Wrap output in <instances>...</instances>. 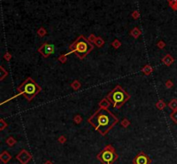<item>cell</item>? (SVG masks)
<instances>
[{"instance_id":"obj_13","label":"cell","mask_w":177,"mask_h":164,"mask_svg":"<svg viewBox=\"0 0 177 164\" xmlns=\"http://www.w3.org/2000/svg\"><path fill=\"white\" fill-rule=\"evenodd\" d=\"M112 103L110 102V101L108 100V99L104 98L100 101V103H99V107H100V108H107L108 109V107H110V105Z\"/></svg>"},{"instance_id":"obj_6","label":"cell","mask_w":177,"mask_h":164,"mask_svg":"<svg viewBox=\"0 0 177 164\" xmlns=\"http://www.w3.org/2000/svg\"><path fill=\"white\" fill-rule=\"evenodd\" d=\"M37 51L43 58H49L55 53V46L49 43H43Z\"/></svg>"},{"instance_id":"obj_2","label":"cell","mask_w":177,"mask_h":164,"mask_svg":"<svg viewBox=\"0 0 177 164\" xmlns=\"http://www.w3.org/2000/svg\"><path fill=\"white\" fill-rule=\"evenodd\" d=\"M93 43H91L88 39H87L84 35H80L68 47V53H67V55L74 53L80 59L85 58L89 53L93 50Z\"/></svg>"},{"instance_id":"obj_8","label":"cell","mask_w":177,"mask_h":164,"mask_svg":"<svg viewBox=\"0 0 177 164\" xmlns=\"http://www.w3.org/2000/svg\"><path fill=\"white\" fill-rule=\"evenodd\" d=\"M16 159H17L21 164H28V162H30L32 159V155L28 150H26L25 149H23L17 155Z\"/></svg>"},{"instance_id":"obj_21","label":"cell","mask_w":177,"mask_h":164,"mask_svg":"<svg viewBox=\"0 0 177 164\" xmlns=\"http://www.w3.org/2000/svg\"><path fill=\"white\" fill-rule=\"evenodd\" d=\"M94 44L97 46L98 47H102L104 45V41L101 38V37H97V39H96Z\"/></svg>"},{"instance_id":"obj_1","label":"cell","mask_w":177,"mask_h":164,"mask_svg":"<svg viewBox=\"0 0 177 164\" xmlns=\"http://www.w3.org/2000/svg\"><path fill=\"white\" fill-rule=\"evenodd\" d=\"M119 121V118L115 116L111 111L107 108L100 107L87 120V122L102 136H106Z\"/></svg>"},{"instance_id":"obj_7","label":"cell","mask_w":177,"mask_h":164,"mask_svg":"<svg viewBox=\"0 0 177 164\" xmlns=\"http://www.w3.org/2000/svg\"><path fill=\"white\" fill-rule=\"evenodd\" d=\"M152 162L151 158L143 151H140L133 159L132 164H150Z\"/></svg>"},{"instance_id":"obj_5","label":"cell","mask_w":177,"mask_h":164,"mask_svg":"<svg viewBox=\"0 0 177 164\" xmlns=\"http://www.w3.org/2000/svg\"><path fill=\"white\" fill-rule=\"evenodd\" d=\"M119 158L114 147L112 144L106 145L97 155V159L100 161L102 164H112Z\"/></svg>"},{"instance_id":"obj_12","label":"cell","mask_w":177,"mask_h":164,"mask_svg":"<svg viewBox=\"0 0 177 164\" xmlns=\"http://www.w3.org/2000/svg\"><path fill=\"white\" fill-rule=\"evenodd\" d=\"M153 71H154V69H153V67L150 64H146V65L143 66V69H142V72H143L145 76H149Z\"/></svg>"},{"instance_id":"obj_20","label":"cell","mask_w":177,"mask_h":164,"mask_svg":"<svg viewBox=\"0 0 177 164\" xmlns=\"http://www.w3.org/2000/svg\"><path fill=\"white\" fill-rule=\"evenodd\" d=\"M112 47L115 48V49H119V48L122 46V43L119 40L115 39L114 41L112 42Z\"/></svg>"},{"instance_id":"obj_3","label":"cell","mask_w":177,"mask_h":164,"mask_svg":"<svg viewBox=\"0 0 177 164\" xmlns=\"http://www.w3.org/2000/svg\"><path fill=\"white\" fill-rule=\"evenodd\" d=\"M17 90L18 91V94L16 95L14 97L10 98V100H11L13 98H16L19 95H23L24 98L26 99L28 101H31L32 99H33L35 96H36L38 94L41 92L42 88L37 84V83L35 82V80H33L31 77H28L24 80L22 84H20L17 87ZM8 100V101H10Z\"/></svg>"},{"instance_id":"obj_19","label":"cell","mask_w":177,"mask_h":164,"mask_svg":"<svg viewBox=\"0 0 177 164\" xmlns=\"http://www.w3.org/2000/svg\"><path fill=\"white\" fill-rule=\"evenodd\" d=\"M165 107H166V103L164 102L163 100H159L156 103H155V107L159 110H162Z\"/></svg>"},{"instance_id":"obj_10","label":"cell","mask_w":177,"mask_h":164,"mask_svg":"<svg viewBox=\"0 0 177 164\" xmlns=\"http://www.w3.org/2000/svg\"><path fill=\"white\" fill-rule=\"evenodd\" d=\"M174 61H175V58H174L170 54H167L162 58V62L167 66H170L171 64L174 63Z\"/></svg>"},{"instance_id":"obj_32","label":"cell","mask_w":177,"mask_h":164,"mask_svg":"<svg viewBox=\"0 0 177 164\" xmlns=\"http://www.w3.org/2000/svg\"><path fill=\"white\" fill-rule=\"evenodd\" d=\"M165 86H166V88H172L173 86H174V83H173V82L171 81V80H167V81H166V83H165Z\"/></svg>"},{"instance_id":"obj_33","label":"cell","mask_w":177,"mask_h":164,"mask_svg":"<svg viewBox=\"0 0 177 164\" xmlns=\"http://www.w3.org/2000/svg\"><path fill=\"white\" fill-rule=\"evenodd\" d=\"M11 58H12V56H11V54H10L9 52L5 53V54L4 55V58L5 60H7V61H10V59H11Z\"/></svg>"},{"instance_id":"obj_27","label":"cell","mask_w":177,"mask_h":164,"mask_svg":"<svg viewBox=\"0 0 177 164\" xmlns=\"http://www.w3.org/2000/svg\"><path fill=\"white\" fill-rule=\"evenodd\" d=\"M170 118L174 122L177 124V110H175L170 114Z\"/></svg>"},{"instance_id":"obj_31","label":"cell","mask_w":177,"mask_h":164,"mask_svg":"<svg viewBox=\"0 0 177 164\" xmlns=\"http://www.w3.org/2000/svg\"><path fill=\"white\" fill-rule=\"evenodd\" d=\"M58 142L61 144H64L67 142V138L65 136H61L60 138H58Z\"/></svg>"},{"instance_id":"obj_4","label":"cell","mask_w":177,"mask_h":164,"mask_svg":"<svg viewBox=\"0 0 177 164\" xmlns=\"http://www.w3.org/2000/svg\"><path fill=\"white\" fill-rule=\"evenodd\" d=\"M106 98L110 101L114 108L119 109L121 108L123 105L127 102V101L130 100V96L121 86L117 85L113 90L108 93Z\"/></svg>"},{"instance_id":"obj_17","label":"cell","mask_w":177,"mask_h":164,"mask_svg":"<svg viewBox=\"0 0 177 164\" xmlns=\"http://www.w3.org/2000/svg\"><path fill=\"white\" fill-rule=\"evenodd\" d=\"M37 34H38V36L39 37H44L45 35L47 34V30H46V28H43V27H41V28H39L38 29H37Z\"/></svg>"},{"instance_id":"obj_22","label":"cell","mask_w":177,"mask_h":164,"mask_svg":"<svg viewBox=\"0 0 177 164\" xmlns=\"http://www.w3.org/2000/svg\"><path fill=\"white\" fill-rule=\"evenodd\" d=\"M168 4L173 10H177V0H168Z\"/></svg>"},{"instance_id":"obj_24","label":"cell","mask_w":177,"mask_h":164,"mask_svg":"<svg viewBox=\"0 0 177 164\" xmlns=\"http://www.w3.org/2000/svg\"><path fill=\"white\" fill-rule=\"evenodd\" d=\"M82 120H83V118L81 117V115L80 114H77L74 117V122L77 124V125H80V124L82 122Z\"/></svg>"},{"instance_id":"obj_34","label":"cell","mask_w":177,"mask_h":164,"mask_svg":"<svg viewBox=\"0 0 177 164\" xmlns=\"http://www.w3.org/2000/svg\"><path fill=\"white\" fill-rule=\"evenodd\" d=\"M43 164H54L52 162H51V161H49V160H48V161H46V162H45Z\"/></svg>"},{"instance_id":"obj_25","label":"cell","mask_w":177,"mask_h":164,"mask_svg":"<svg viewBox=\"0 0 177 164\" xmlns=\"http://www.w3.org/2000/svg\"><path fill=\"white\" fill-rule=\"evenodd\" d=\"M130 125V120H129L127 119V118H124V119H123V120H122V121H121V125L123 126V127L127 128Z\"/></svg>"},{"instance_id":"obj_14","label":"cell","mask_w":177,"mask_h":164,"mask_svg":"<svg viewBox=\"0 0 177 164\" xmlns=\"http://www.w3.org/2000/svg\"><path fill=\"white\" fill-rule=\"evenodd\" d=\"M5 143H6V144L9 147H13L17 143V141L13 137H9V138H7V139L5 140Z\"/></svg>"},{"instance_id":"obj_15","label":"cell","mask_w":177,"mask_h":164,"mask_svg":"<svg viewBox=\"0 0 177 164\" xmlns=\"http://www.w3.org/2000/svg\"><path fill=\"white\" fill-rule=\"evenodd\" d=\"M0 71H1V75H0V81H3L5 77H8V71H6V70L4 69V67L1 65L0 66Z\"/></svg>"},{"instance_id":"obj_9","label":"cell","mask_w":177,"mask_h":164,"mask_svg":"<svg viewBox=\"0 0 177 164\" xmlns=\"http://www.w3.org/2000/svg\"><path fill=\"white\" fill-rule=\"evenodd\" d=\"M11 158H12L11 155L8 151H6V150L3 151L1 154H0V160H1V162L4 164H6L7 162H9L11 160Z\"/></svg>"},{"instance_id":"obj_16","label":"cell","mask_w":177,"mask_h":164,"mask_svg":"<svg viewBox=\"0 0 177 164\" xmlns=\"http://www.w3.org/2000/svg\"><path fill=\"white\" fill-rule=\"evenodd\" d=\"M70 86L74 90H79L80 87H81V83L78 80H74V81H73V83H71Z\"/></svg>"},{"instance_id":"obj_23","label":"cell","mask_w":177,"mask_h":164,"mask_svg":"<svg viewBox=\"0 0 177 164\" xmlns=\"http://www.w3.org/2000/svg\"><path fill=\"white\" fill-rule=\"evenodd\" d=\"M58 60L61 62V64H65L67 61H68V55L66 54H61L59 56V58H58Z\"/></svg>"},{"instance_id":"obj_29","label":"cell","mask_w":177,"mask_h":164,"mask_svg":"<svg viewBox=\"0 0 177 164\" xmlns=\"http://www.w3.org/2000/svg\"><path fill=\"white\" fill-rule=\"evenodd\" d=\"M156 47L159 48V49H164V47H166V44L163 41H159L157 42Z\"/></svg>"},{"instance_id":"obj_26","label":"cell","mask_w":177,"mask_h":164,"mask_svg":"<svg viewBox=\"0 0 177 164\" xmlns=\"http://www.w3.org/2000/svg\"><path fill=\"white\" fill-rule=\"evenodd\" d=\"M7 126H8V124L4 121V119L0 120V131H4Z\"/></svg>"},{"instance_id":"obj_28","label":"cell","mask_w":177,"mask_h":164,"mask_svg":"<svg viewBox=\"0 0 177 164\" xmlns=\"http://www.w3.org/2000/svg\"><path fill=\"white\" fill-rule=\"evenodd\" d=\"M131 17H132L133 19H138L139 17H140V12L138 11V10H134V11L131 13Z\"/></svg>"},{"instance_id":"obj_30","label":"cell","mask_w":177,"mask_h":164,"mask_svg":"<svg viewBox=\"0 0 177 164\" xmlns=\"http://www.w3.org/2000/svg\"><path fill=\"white\" fill-rule=\"evenodd\" d=\"M96 39H97V37L95 36L94 34H91L89 35V37H88V41H89L91 43H94L95 41H96Z\"/></svg>"},{"instance_id":"obj_18","label":"cell","mask_w":177,"mask_h":164,"mask_svg":"<svg viewBox=\"0 0 177 164\" xmlns=\"http://www.w3.org/2000/svg\"><path fill=\"white\" fill-rule=\"evenodd\" d=\"M168 107H169L170 109H172L173 111L177 110V100H175V99L171 100L170 102L168 104Z\"/></svg>"},{"instance_id":"obj_11","label":"cell","mask_w":177,"mask_h":164,"mask_svg":"<svg viewBox=\"0 0 177 164\" xmlns=\"http://www.w3.org/2000/svg\"><path fill=\"white\" fill-rule=\"evenodd\" d=\"M130 35L133 37V38L137 39L138 37L142 34V31H141V29H140V28H137V27H135V28H133L130 30Z\"/></svg>"}]
</instances>
